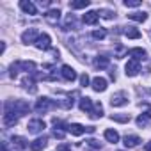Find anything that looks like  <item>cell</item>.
Returning a JSON list of instances; mask_svg holds the SVG:
<instances>
[{"label":"cell","instance_id":"6da1fadb","mask_svg":"<svg viewBox=\"0 0 151 151\" xmlns=\"http://www.w3.org/2000/svg\"><path fill=\"white\" fill-rule=\"evenodd\" d=\"M20 69H22V71H27V73H34V69H36V62H34V60H18V62L11 64L9 77H11V78H16Z\"/></svg>","mask_w":151,"mask_h":151},{"label":"cell","instance_id":"7a4b0ae2","mask_svg":"<svg viewBox=\"0 0 151 151\" xmlns=\"http://www.w3.org/2000/svg\"><path fill=\"white\" fill-rule=\"evenodd\" d=\"M6 110L16 112L18 116H25V114H29L30 105H29L25 100H14V101H7V103H6Z\"/></svg>","mask_w":151,"mask_h":151},{"label":"cell","instance_id":"3957f363","mask_svg":"<svg viewBox=\"0 0 151 151\" xmlns=\"http://www.w3.org/2000/svg\"><path fill=\"white\" fill-rule=\"evenodd\" d=\"M57 107V103L53 101V100H50V98H39L37 101H36V112H39V114H45V112H48V110H52V109H55Z\"/></svg>","mask_w":151,"mask_h":151},{"label":"cell","instance_id":"277c9868","mask_svg":"<svg viewBox=\"0 0 151 151\" xmlns=\"http://www.w3.org/2000/svg\"><path fill=\"white\" fill-rule=\"evenodd\" d=\"M39 32H37V29H29V30H25L23 34H22V41L25 43V45H29V43H34L36 45V41L39 39Z\"/></svg>","mask_w":151,"mask_h":151},{"label":"cell","instance_id":"5b68a950","mask_svg":"<svg viewBox=\"0 0 151 151\" xmlns=\"http://www.w3.org/2000/svg\"><path fill=\"white\" fill-rule=\"evenodd\" d=\"M126 103H128V96H126L124 91H119V93L112 94V98H110V105L112 107H123Z\"/></svg>","mask_w":151,"mask_h":151},{"label":"cell","instance_id":"8992f818","mask_svg":"<svg viewBox=\"0 0 151 151\" xmlns=\"http://www.w3.org/2000/svg\"><path fill=\"white\" fill-rule=\"evenodd\" d=\"M45 128H46V124H45L43 119H32V121H29V124H27V130H29L30 133H41Z\"/></svg>","mask_w":151,"mask_h":151},{"label":"cell","instance_id":"52a82bcc","mask_svg":"<svg viewBox=\"0 0 151 151\" xmlns=\"http://www.w3.org/2000/svg\"><path fill=\"white\" fill-rule=\"evenodd\" d=\"M60 75H62V78H64L66 82H73V80H77V71H75L71 66H68V64H64V66L60 68Z\"/></svg>","mask_w":151,"mask_h":151},{"label":"cell","instance_id":"ba28073f","mask_svg":"<svg viewBox=\"0 0 151 151\" xmlns=\"http://www.w3.org/2000/svg\"><path fill=\"white\" fill-rule=\"evenodd\" d=\"M139 71H140V64H139V60L130 59V60H128V64H126V68H124L126 77H135Z\"/></svg>","mask_w":151,"mask_h":151},{"label":"cell","instance_id":"9c48e42d","mask_svg":"<svg viewBox=\"0 0 151 151\" xmlns=\"http://www.w3.org/2000/svg\"><path fill=\"white\" fill-rule=\"evenodd\" d=\"M36 48L37 50H50L52 48V39L48 34H41L39 39L36 41Z\"/></svg>","mask_w":151,"mask_h":151},{"label":"cell","instance_id":"30bf717a","mask_svg":"<svg viewBox=\"0 0 151 151\" xmlns=\"http://www.w3.org/2000/svg\"><path fill=\"white\" fill-rule=\"evenodd\" d=\"M91 87L96 91V93H103L107 89V80L103 77H94L93 82H91Z\"/></svg>","mask_w":151,"mask_h":151},{"label":"cell","instance_id":"8fae6325","mask_svg":"<svg viewBox=\"0 0 151 151\" xmlns=\"http://www.w3.org/2000/svg\"><path fill=\"white\" fill-rule=\"evenodd\" d=\"M18 119H20V116H18L16 112H11V110H6V114H4V124H6L7 128H11V126H14V124L18 123Z\"/></svg>","mask_w":151,"mask_h":151},{"label":"cell","instance_id":"7c38bea8","mask_svg":"<svg viewBox=\"0 0 151 151\" xmlns=\"http://www.w3.org/2000/svg\"><path fill=\"white\" fill-rule=\"evenodd\" d=\"M59 18H60V11L59 9H50L48 13H45V20L50 25H57L59 23Z\"/></svg>","mask_w":151,"mask_h":151},{"label":"cell","instance_id":"4fadbf2b","mask_svg":"<svg viewBox=\"0 0 151 151\" xmlns=\"http://www.w3.org/2000/svg\"><path fill=\"white\" fill-rule=\"evenodd\" d=\"M46 144H48V137H37L34 142H30V149L32 151H43L45 147H46Z\"/></svg>","mask_w":151,"mask_h":151},{"label":"cell","instance_id":"5bb4252c","mask_svg":"<svg viewBox=\"0 0 151 151\" xmlns=\"http://www.w3.org/2000/svg\"><path fill=\"white\" fill-rule=\"evenodd\" d=\"M20 7L23 9V13H27V14H30V16L37 14V9H36V6H34L32 2H29V0H22V2H20Z\"/></svg>","mask_w":151,"mask_h":151},{"label":"cell","instance_id":"9a60e30c","mask_svg":"<svg viewBox=\"0 0 151 151\" xmlns=\"http://www.w3.org/2000/svg\"><path fill=\"white\" fill-rule=\"evenodd\" d=\"M68 132L71 133V135H82V133H86L87 132V128L86 126H82V124H78V123H73V124H68Z\"/></svg>","mask_w":151,"mask_h":151},{"label":"cell","instance_id":"2e32d148","mask_svg":"<svg viewBox=\"0 0 151 151\" xmlns=\"http://www.w3.org/2000/svg\"><path fill=\"white\" fill-rule=\"evenodd\" d=\"M98 18H100V13L98 11H89V13H86L84 14V23L86 25H94L96 22H98Z\"/></svg>","mask_w":151,"mask_h":151},{"label":"cell","instance_id":"e0dca14e","mask_svg":"<svg viewBox=\"0 0 151 151\" xmlns=\"http://www.w3.org/2000/svg\"><path fill=\"white\" fill-rule=\"evenodd\" d=\"M11 144H13L14 147H18V149H25V147L29 146L27 139H25V137H20V135H13V137H11Z\"/></svg>","mask_w":151,"mask_h":151},{"label":"cell","instance_id":"ac0fdd59","mask_svg":"<svg viewBox=\"0 0 151 151\" xmlns=\"http://www.w3.org/2000/svg\"><path fill=\"white\" fill-rule=\"evenodd\" d=\"M80 110L82 112H87V114H91V110H93V107H94V103H93V100L91 98H80Z\"/></svg>","mask_w":151,"mask_h":151},{"label":"cell","instance_id":"d6986e66","mask_svg":"<svg viewBox=\"0 0 151 151\" xmlns=\"http://www.w3.org/2000/svg\"><path fill=\"white\" fill-rule=\"evenodd\" d=\"M140 142H142V140H140V137H137V135H126L124 140H123V144H124L126 147H137Z\"/></svg>","mask_w":151,"mask_h":151},{"label":"cell","instance_id":"ffe728a7","mask_svg":"<svg viewBox=\"0 0 151 151\" xmlns=\"http://www.w3.org/2000/svg\"><path fill=\"white\" fill-rule=\"evenodd\" d=\"M130 55H132L135 60H142V59L147 57V52H146L144 48H132V50H130Z\"/></svg>","mask_w":151,"mask_h":151},{"label":"cell","instance_id":"44dd1931","mask_svg":"<svg viewBox=\"0 0 151 151\" xmlns=\"http://www.w3.org/2000/svg\"><path fill=\"white\" fill-rule=\"evenodd\" d=\"M128 18L130 20H133V22H139V23H142V22H146L147 20V13H140V11H137V13H132V14H128Z\"/></svg>","mask_w":151,"mask_h":151},{"label":"cell","instance_id":"7402d4cb","mask_svg":"<svg viewBox=\"0 0 151 151\" xmlns=\"http://www.w3.org/2000/svg\"><path fill=\"white\" fill-rule=\"evenodd\" d=\"M93 119H100L101 116H103V107H101V103H94V107H93V110H91V114H89Z\"/></svg>","mask_w":151,"mask_h":151},{"label":"cell","instance_id":"603a6c76","mask_svg":"<svg viewBox=\"0 0 151 151\" xmlns=\"http://www.w3.org/2000/svg\"><path fill=\"white\" fill-rule=\"evenodd\" d=\"M103 135H105V139H107L109 142H114V144L119 142V133H117L116 130H105Z\"/></svg>","mask_w":151,"mask_h":151},{"label":"cell","instance_id":"cb8c5ba5","mask_svg":"<svg viewBox=\"0 0 151 151\" xmlns=\"http://www.w3.org/2000/svg\"><path fill=\"white\" fill-rule=\"evenodd\" d=\"M124 36L130 37V39H139V37H140V32H139L135 27H126V29H124Z\"/></svg>","mask_w":151,"mask_h":151},{"label":"cell","instance_id":"d4e9b609","mask_svg":"<svg viewBox=\"0 0 151 151\" xmlns=\"http://www.w3.org/2000/svg\"><path fill=\"white\" fill-rule=\"evenodd\" d=\"M94 68H98V69H105V68H109V57H96V60H94Z\"/></svg>","mask_w":151,"mask_h":151},{"label":"cell","instance_id":"484cf974","mask_svg":"<svg viewBox=\"0 0 151 151\" xmlns=\"http://www.w3.org/2000/svg\"><path fill=\"white\" fill-rule=\"evenodd\" d=\"M112 121H117V123H130V114H112L110 116Z\"/></svg>","mask_w":151,"mask_h":151},{"label":"cell","instance_id":"4316f807","mask_svg":"<svg viewBox=\"0 0 151 151\" xmlns=\"http://www.w3.org/2000/svg\"><path fill=\"white\" fill-rule=\"evenodd\" d=\"M149 116H146V114H140L137 119H135V123H137V126H140V128H146L147 124H149Z\"/></svg>","mask_w":151,"mask_h":151},{"label":"cell","instance_id":"83f0119b","mask_svg":"<svg viewBox=\"0 0 151 151\" xmlns=\"http://www.w3.org/2000/svg\"><path fill=\"white\" fill-rule=\"evenodd\" d=\"M22 84H23V87H25V89H29L30 93H36V86H34V78H32V77L23 78V82H22Z\"/></svg>","mask_w":151,"mask_h":151},{"label":"cell","instance_id":"f1b7e54d","mask_svg":"<svg viewBox=\"0 0 151 151\" xmlns=\"http://www.w3.org/2000/svg\"><path fill=\"white\" fill-rule=\"evenodd\" d=\"M89 4H91L89 0H78V2H71L69 7H71V9H84V7H87Z\"/></svg>","mask_w":151,"mask_h":151},{"label":"cell","instance_id":"f546056e","mask_svg":"<svg viewBox=\"0 0 151 151\" xmlns=\"http://www.w3.org/2000/svg\"><path fill=\"white\" fill-rule=\"evenodd\" d=\"M71 27L75 29V16H73V14H68V16H66V23H64V29H66V30H71Z\"/></svg>","mask_w":151,"mask_h":151},{"label":"cell","instance_id":"4dcf8cb0","mask_svg":"<svg viewBox=\"0 0 151 151\" xmlns=\"http://www.w3.org/2000/svg\"><path fill=\"white\" fill-rule=\"evenodd\" d=\"M105 36H107V30L105 29H98V30L93 32V39H103Z\"/></svg>","mask_w":151,"mask_h":151},{"label":"cell","instance_id":"1f68e13d","mask_svg":"<svg viewBox=\"0 0 151 151\" xmlns=\"http://www.w3.org/2000/svg\"><path fill=\"white\" fill-rule=\"evenodd\" d=\"M123 4H124L126 7H140V6H142L140 0H124Z\"/></svg>","mask_w":151,"mask_h":151},{"label":"cell","instance_id":"d6a6232c","mask_svg":"<svg viewBox=\"0 0 151 151\" xmlns=\"http://www.w3.org/2000/svg\"><path fill=\"white\" fill-rule=\"evenodd\" d=\"M98 13H100L103 18H107V20H110L112 16H116V14H114V11H109V9H103V11H98Z\"/></svg>","mask_w":151,"mask_h":151},{"label":"cell","instance_id":"836d02e7","mask_svg":"<svg viewBox=\"0 0 151 151\" xmlns=\"http://www.w3.org/2000/svg\"><path fill=\"white\" fill-rule=\"evenodd\" d=\"M53 135H55L57 139H64V135H66V130H62V128H55V130H53Z\"/></svg>","mask_w":151,"mask_h":151},{"label":"cell","instance_id":"e575fe53","mask_svg":"<svg viewBox=\"0 0 151 151\" xmlns=\"http://www.w3.org/2000/svg\"><path fill=\"white\" fill-rule=\"evenodd\" d=\"M87 144H89L91 147H94V149H98V147H101V144H100V140H96V139H89V140H87Z\"/></svg>","mask_w":151,"mask_h":151},{"label":"cell","instance_id":"d590c367","mask_svg":"<svg viewBox=\"0 0 151 151\" xmlns=\"http://www.w3.org/2000/svg\"><path fill=\"white\" fill-rule=\"evenodd\" d=\"M80 84H82V87H87V86H89V77H87L86 73L80 77Z\"/></svg>","mask_w":151,"mask_h":151},{"label":"cell","instance_id":"8d00e7d4","mask_svg":"<svg viewBox=\"0 0 151 151\" xmlns=\"http://www.w3.org/2000/svg\"><path fill=\"white\" fill-rule=\"evenodd\" d=\"M57 151H71V146H68V144H59V146H57Z\"/></svg>","mask_w":151,"mask_h":151},{"label":"cell","instance_id":"74e56055","mask_svg":"<svg viewBox=\"0 0 151 151\" xmlns=\"http://www.w3.org/2000/svg\"><path fill=\"white\" fill-rule=\"evenodd\" d=\"M146 151H151V142H147V144H146Z\"/></svg>","mask_w":151,"mask_h":151}]
</instances>
